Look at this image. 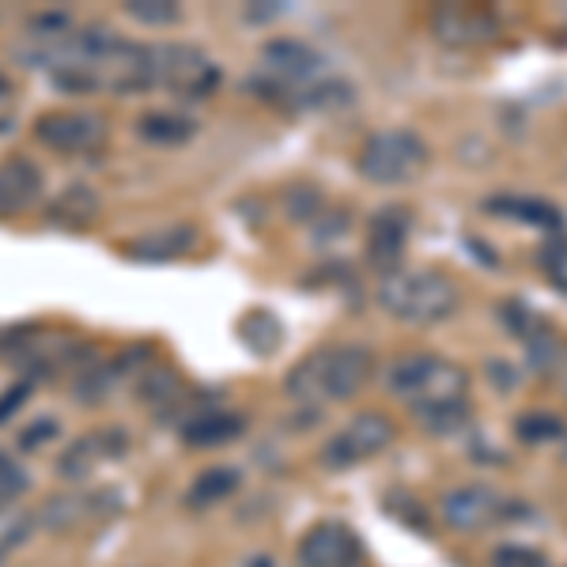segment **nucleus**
<instances>
[{"label": "nucleus", "mask_w": 567, "mask_h": 567, "mask_svg": "<svg viewBox=\"0 0 567 567\" xmlns=\"http://www.w3.org/2000/svg\"><path fill=\"white\" fill-rule=\"evenodd\" d=\"M374 371V355L363 344H329V349L310 352L307 360H299L291 368L288 382V398L303 401H349L363 386H368Z\"/></svg>", "instance_id": "obj_1"}, {"label": "nucleus", "mask_w": 567, "mask_h": 567, "mask_svg": "<svg viewBox=\"0 0 567 567\" xmlns=\"http://www.w3.org/2000/svg\"><path fill=\"white\" fill-rule=\"evenodd\" d=\"M379 303L386 315L409 326H439L458 315V288L435 269L390 272L379 284Z\"/></svg>", "instance_id": "obj_2"}, {"label": "nucleus", "mask_w": 567, "mask_h": 567, "mask_svg": "<svg viewBox=\"0 0 567 567\" xmlns=\"http://www.w3.org/2000/svg\"><path fill=\"white\" fill-rule=\"evenodd\" d=\"M355 167L371 186H405L427 167V144L413 130H382L360 148Z\"/></svg>", "instance_id": "obj_3"}, {"label": "nucleus", "mask_w": 567, "mask_h": 567, "mask_svg": "<svg viewBox=\"0 0 567 567\" xmlns=\"http://www.w3.org/2000/svg\"><path fill=\"white\" fill-rule=\"evenodd\" d=\"M155 87L175 91L178 99H208L219 87V65L186 42L155 45Z\"/></svg>", "instance_id": "obj_4"}, {"label": "nucleus", "mask_w": 567, "mask_h": 567, "mask_svg": "<svg viewBox=\"0 0 567 567\" xmlns=\"http://www.w3.org/2000/svg\"><path fill=\"white\" fill-rule=\"evenodd\" d=\"M393 443V420L386 413H360L341 427L329 443L322 446V465L326 470H352V465L374 458L379 451H386Z\"/></svg>", "instance_id": "obj_5"}, {"label": "nucleus", "mask_w": 567, "mask_h": 567, "mask_svg": "<svg viewBox=\"0 0 567 567\" xmlns=\"http://www.w3.org/2000/svg\"><path fill=\"white\" fill-rule=\"evenodd\" d=\"M45 148L61 155H99L106 148V122L80 110H61V114H42L34 125Z\"/></svg>", "instance_id": "obj_6"}, {"label": "nucleus", "mask_w": 567, "mask_h": 567, "mask_svg": "<svg viewBox=\"0 0 567 567\" xmlns=\"http://www.w3.org/2000/svg\"><path fill=\"white\" fill-rule=\"evenodd\" d=\"M363 542L341 518L315 523L299 537V567H360Z\"/></svg>", "instance_id": "obj_7"}, {"label": "nucleus", "mask_w": 567, "mask_h": 567, "mask_svg": "<svg viewBox=\"0 0 567 567\" xmlns=\"http://www.w3.org/2000/svg\"><path fill=\"white\" fill-rule=\"evenodd\" d=\"M409 231H413V216L409 208H379L368 219V261L382 277L398 272L401 258H405V246H409Z\"/></svg>", "instance_id": "obj_8"}, {"label": "nucleus", "mask_w": 567, "mask_h": 567, "mask_svg": "<svg viewBox=\"0 0 567 567\" xmlns=\"http://www.w3.org/2000/svg\"><path fill=\"white\" fill-rule=\"evenodd\" d=\"M432 31L443 45H484L499 34V20L488 8L473 4H443L432 12Z\"/></svg>", "instance_id": "obj_9"}, {"label": "nucleus", "mask_w": 567, "mask_h": 567, "mask_svg": "<svg viewBox=\"0 0 567 567\" xmlns=\"http://www.w3.org/2000/svg\"><path fill=\"white\" fill-rule=\"evenodd\" d=\"M503 511V499L488 484H465L443 496V523L458 534H477Z\"/></svg>", "instance_id": "obj_10"}, {"label": "nucleus", "mask_w": 567, "mask_h": 567, "mask_svg": "<svg viewBox=\"0 0 567 567\" xmlns=\"http://www.w3.org/2000/svg\"><path fill=\"white\" fill-rule=\"evenodd\" d=\"M42 197V171L27 155H8L0 163V219L27 213Z\"/></svg>", "instance_id": "obj_11"}, {"label": "nucleus", "mask_w": 567, "mask_h": 567, "mask_svg": "<svg viewBox=\"0 0 567 567\" xmlns=\"http://www.w3.org/2000/svg\"><path fill=\"white\" fill-rule=\"evenodd\" d=\"M261 61L265 69L272 72V76L288 80V84H310V80L322 72V53L315 50V45L299 42V39H272L265 42L261 50Z\"/></svg>", "instance_id": "obj_12"}, {"label": "nucleus", "mask_w": 567, "mask_h": 567, "mask_svg": "<svg viewBox=\"0 0 567 567\" xmlns=\"http://www.w3.org/2000/svg\"><path fill=\"white\" fill-rule=\"evenodd\" d=\"M125 432H117V427H103V432H91L84 435L80 443H72L65 451V458L58 462V470L65 473V477L80 481V477H91V470L103 462H114L125 454Z\"/></svg>", "instance_id": "obj_13"}, {"label": "nucleus", "mask_w": 567, "mask_h": 567, "mask_svg": "<svg viewBox=\"0 0 567 567\" xmlns=\"http://www.w3.org/2000/svg\"><path fill=\"white\" fill-rule=\"evenodd\" d=\"M439 363H443V360L432 355V352L398 355V360L390 363V371H386L390 393H398V398H405V401L424 398L427 386H432V379H435V371H439Z\"/></svg>", "instance_id": "obj_14"}, {"label": "nucleus", "mask_w": 567, "mask_h": 567, "mask_svg": "<svg viewBox=\"0 0 567 567\" xmlns=\"http://www.w3.org/2000/svg\"><path fill=\"white\" fill-rule=\"evenodd\" d=\"M413 416L424 424V432L432 435H454L462 427H470L473 420V405L470 398H427V401H413Z\"/></svg>", "instance_id": "obj_15"}, {"label": "nucleus", "mask_w": 567, "mask_h": 567, "mask_svg": "<svg viewBox=\"0 0 567 567\" xmlns=\"http://www.w3.org/2000/svg\"><path fill=\"white\" fill-rule=\"evenodd\" d=\"M246 432V420L235 413H197L182 424V439L189 446H224L231 439H239Z\"/></svg>", "instance_id": "obj_16"}, {"label": "nucleus", "mask_w": 567, "mask_h": 567, "mask_svg": "<svg viewBox=\"0 0 567 567\" xmlns=\"http://www.w3.org/2000/svg\"><path fill=\"white\" fill-rule=\"evenodd\" d=\"M484 208H488V213L507 216V219H518V224L542 227V231H556V227L564 224V216L542 197H511L507 194V197H492Z\"/></svg>", "instance_id": "obj_17"}, {"label": "nucleus", "mask_w": 567, "mask_h": 567, "mask_svg": "<svg viewBox=\"0 0 567 567\" xmlns=\"http://www.w3.org/2000/svg\"><path fill=\"white\" fill-rule=\"evenodd\" d=\"M194 243V227H167V231H155L148 239L125 243V258L133 261H171L182 258Z\"/></svg>", "instance_id": "obj_18"}, {"label": "nucleus", "mask_w": 567, "mask_h": 567, "mask_svg": "<svg viewBox=\"0 0 567 567\" xmlns=\"http://www.w3.org/2000/svg\"><path fill=\"white\" fill-rule=\"evenodd\" d=\"M239 484H243L239 470H227V465H216V470L200 473V477H197L194 484H189L186 503H189V507H208V503L227 499L235 488H239Z\"/></svg>", "instance_id": "obj_19"}, {"label": "nucleus", "mask_w": 567, "mask_h": 567, "mask_svg": "<svg viewBox=\"0 0 567 567\" xmlns=\"http://www.w3.org/2000/svg\"><path fill=\"white\" fill-rule=\"evenodd\" d=\"M239 337L250 352L258 355H272L280 349V322L269 315V310H250V315L239 322Z\"/></svg>", "instance_id": "obj_20"}, {"label": "nucleus", "mask_w": 567, "mask_h": 567, "mask_svg": "<svg viewBox=\"0 0 567 567\" xmlns=\"http://www.w3.org/2000/svg\"><path fill=\"white\" fill-rule=\"evenodd\" d=\"M141 136L152 144H182L194 136V122L182 114H167V110H159V114H144L141 117Z\"/></svg>", "instance_id": "obj_21"}, {"label": "nucleus", "mask_w": 567, "mask_h": 567, "mask_svg": "<svg viewBox=\"0 0 567 567\" xmlns=\"http://www.w3.org/2000/svg\"><path fill=\"white\" fill-rule=\"evenodd\" d=\"M515 435L523 443H556V439H567V424L553 413H523L515 420Z\"/></svg>", "instance_id": "obj_22"}, {"label": "nucleus", "mask_w": 567, "mask_h": 567, "mask_svg": "<svg viewBox=\"0 0 567 567\" xmlns=\"http://www.w3.org/2000/svg\"><path fill=\"white\" fill-rule=\"evenodd\" d=\"M125 16L144 27H171L182 20V8L175 0H130V4H125Z\"/></svg>", "instance_id": "obj_23"}, {"label": "nucleus", "mask_w": 567, "mask_h": 567, "mask_svg": "<svg viewBox=\"0 0 567 567\" xmlns=\"http://www.w3.org/2000/svg\"><path fill=\"white\" fill-rule=\"evenodd\" d=\"M492 567H548V556L534 545H518L507 542L492 553Z\"/></svg>", "instance_id": "obj_24"}, {"label": "nucleus", "mask_w": 567, "mask_h": 567, "mask_svg": "<svg viewBox=\"0 0 567 567\" xmlns=\"http://www.w3.org/2000/svg\"><path fill=\"white\" fill-rule=\"evenodd\" d=\"M23 488H27L23 465L16 462V458H8V454L0 451V511H4L12 499H20V496H23Z\"/></svg>", "instance_id": "obj_25"}, {"label": "nucleus", "mask_w": 567, "mask_h": 567, "mask_svg": "<svg viewBox=\"0 0 567 567\" xmlns=\"http://www.w3.org/2000/svg\"><path fill=\"white\" fill-rule=\"evenodd\" d=\"M390 511H393V518H401L405 526H413L420 529V534H432V523H427V511L420 507V503L413 496H405V492H398V496H390Z\"/></svg>", "instance_id": "obj_26"}, {"label": "nucleus", "mask_w": 567, "mask_h": 567, "mask_svg": "<svg viewBox=\"0 0 567 567\" xmlns=\"http://www.w3.org/2000/svg\"><path fill=\"white\" fill-rule=\"evenodd\" d=\"M322 208V194L315 186H296L288 194V213L291 219H315V213Z\"/></svg>", "instance_id": "obj_27"}, {"label": "nucleus", "mask_w": 567, "mask_h": 567, "mask_svg": "<svg viewBox=\"0 0 567 567\" xmlns=\"http://www.w3.org/2000/svg\"><path fill=\"white\" fill-rule=\"evenodd\" d=\"M488 379L496 382V386L503 393H511V390H518V382H523V374L515 371V363H507V360H492L488 363Z\"/></svg>", "instance_id": "obj_28"}, {"label": "nucleus", "mask_w": 567, "mask_h": 567, "mask_svg": "<svg viewBox=\"0 0 567 567\" xmlns=\"http://www.w3.org/2000/svg\"><path fill=\"white\" fill-rule=\"evenodd\" d=\"M53 435H58V420L45 416V420H39V424H34V432L23 435V446H27V451H39V446L50 443Z\"/></svg>", "instance_id": "obj_29"}, {"label": "nucleus", "mask_w": 567, "mask_h": 567, "mask_svg": "<svg viewBox=\"0 0 567 567\" xmlns=\"http://www.w3.org/2000/svg\"><path fill=\"white\" fill-rule=\"evenodd\" d=\"M23 393H27V386H16L12 393H8V401L0 405V420H8V416H12V409L23 405Z\"/></svg>", "instance_id": "obj_30"}, {"label": "nucleus", "mask_w": 567, "mask_h": 567, "mask_svg": "<svg viewBox=\"0 0 567 567\" xmlns=\"http://www.w3.org/2000/svg\"><path fill=\"white\" fill-rule=\"evenodd\" d=\"M553 382L567 393V344H564V352H560V360H556V371H553Z\"/></svg>", "instance_id": "obj_31"}, {"label": "nucleus", "mask_w": 567, "mask_h": 567, "mask_svg": "<svg viewBox=\"0 0 567 567\" xmlns=\"http://www.w3.org/2000/svg\"><path fill=\"white\" fill-rule=\"evenodd\" d=\"M4 87H8V84H4V80H0V91H4Z\"/></svg>", "instance_id": "obj_32"}]
</instances>
